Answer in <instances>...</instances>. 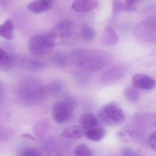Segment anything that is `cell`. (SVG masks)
I'll return each instance as SVG.
<instances>
[{
    "instance_id": "6da1fadb",
    "label": "cell",
    "mask_w": 156,
    "mask_h": 156,
    "mask_svg": "<svg viewBox=\"0 0 156 156\" xmlns=\"http://www.w3.org/2000/svg\"><path fill=\"white\" fill-rule=\"evenodd\" d=\"M71 58L76 66L88 72L99 71L111 61V57L107 52L85 48L75 50L71 53Z\"/></svg>"
},
{
    "instance_id": "7a4b0ae2",
    "label": "cell",
    "mask_w": 156,
    "mask_h": 156,
    "mask_svg": "<svg viewBox=\"0 0 156 156\" xmlns=\"http://www.w3.org/2000/svg\"><path fill=\"white\" fill-rule=\"evenodd\" d=\"M56 42L53 33H43L30 37L28 48L33 55L41 56L47 54L55 47Z\"/></svg>"
},
{
    "instance_id": "3957f363",
    "label": "cell",
    "mask_w": 156,
    "mask_h": 156,
    "mask_svg": "<svg viewBox=\"0 0 156 156\" xmlns=\"http://www.w3.org/2000/svg\"><path fill=\"white\" fill-rule=\"evenodd\" d=\"M24 82L22 89V97L27 104H36L47 96L45 85H43L39 81L30 79Z\"/></svg>"
},
{
    "instance_id": "277c9868",
    "label": "cell",
    "mask_w": 156,
    "mask_h": 156,
    "mask_svg": "<svg viewBox=\"0 0 156 156\" xmlns=\"http://www.w3.org/2000/svg\"><path fill=\"white\" fill-rule=\"evenodd\" d=\"M76 105V101L72 96H67L62 101L55 103L52 108L53 119L59 123L69 121Z\"/></svg>"
},
{
    "instance_id": "5b68a950",
    "label": "cell",
    "mask_w": 156,
    "mask_h": 156,
    "mask_svg": "<svg viewBox=\"0 0 156 156\" xmlns=\"http://www.w3.org/2000/svg\"><path fill=\"white\" fill-rule=\"evenodd\" d=\"M99 115L103 122L112 126L120 124L125 118L122 110L114 103L103 105L99 111Z\"/></svg>"
},
{
    "instance_id": "8992f818",
    "label": "cell",
    "mask_w": 156,
    "mask_h": 156,
    "mask_svg": "<svg viewBox=\"0 0 156 156\" xmlns=\"http://www.w3.org/2000/svg\"><path fill=\"white\" fill-rule=\"evenodd\" d=\"M135 34L137 38L142 42H155L156 14L139 23L136 28Z\"/></svg>"
},
{
    "instance_id": "52a82bcc",
    "label": "cell",
    "mask_w": 156,
    "mask_h": 156,
    "mask_svg": "<svg viewBox=\"0 0 156 156\" xmlns=\"http://www.w3.org/2000/svg\"><path fill=\"white\" fill-rule=\"evenodd\" d=\"M126 72V68L123 65H115L104 71L101 79L104 82H112L123 77Z\"/></svg>"
},
{
    "instance_id": "ba28073f",
    "label": "cell",
    "mask_w": 156,
    "mask_h": 156,
    "mask_svg": "<svg viewBox=\"0 0 156 156\" xmlns=\"http://www.w3.org/2000/svg\"><path fill=\"white\" fill-rule=\"evenodd\" d=\"M75 25L73 21L64 20L59 22L55 28L53 34L57 37L61 39H66L72 36L75 31Z\"/></svg>"
},
{
    "instance_id": "9c48e42d",
    "label": "cell",
    "mask_w": 156,
    "mask_h": 156,
    "mask_svg": "<svg viewBox=\"0 0 156 156\" xmlns=\"http://www.w3.org/2000/svg\"><path fill=\"white\" fill-rule=\"evenodd\" d=\"M133 87L136 89L151 90L156 86V81L149 76L142 74H136L132 78Z\"/></svg>"
},
{
    "instance_id": "30bf717a",
    "label": "cell",
    "mask_w": 156,
    "mask_h": 156,
    "mask_svg": "<svg viewBox=\"0 0 156 156\" xmlns=\"http://www.w3.org/2000/svg\"><path fill=\"white\" fill-rule=\"evenodd\" d=\"M53 4L54 0H34L29 3L27 8L34 13H41L50 10Z\"/></svg>"
},
{
    "instance_id": "8fae6325",
    "label": "cell",
    "mask_w": 156,
    "mask_h": 156,
    "mask_svg": "<svg viewBox=\"0 0 156 156\" xmlns=\"http://www.w3.org/2000/svg\"><path fill=\"white\" fill-rule=\"evenodd\" d=\"M98 6L99 3L95 0H76L72 4L73 10L78 12H90Z\"/></svg>"
},
{
    "instance_id": "7c38bea8",
    "label": "cell",
    "mask_w": 156,
    "mask_h": 156,
    "mask_svg": "<svg viewBox=\"0 0 156 156\" xmlns=\"http://www.w3.org/2000/svg\"><path fill=\"white\" fill-rule=\"evenodd\" d=\"M102 42L104 44L108 46H113L118 44L119 37L112 27L108 26L105 29Z\"/></svg>"
},
{
    "instance_id": "4fadbf2b",
    "label": "cell",
    "mask_w": 156,
    "mask_h": 156,
    "mask_svg": "<svg viewBox=\"0 0 156 156\" xmlns=\"http://www.w3.org/2000/svg\"><path fill=\"white\" fill-rule=\"evenodd\" d=\"M80 126L85 130L97 127L99 121L97 117L91 113H84L80 115L79 119Z\"/></svg>"
},
{
    "instance_id": "5bb4252c",
    "label": "cell",
    "mask_w": 156,
    "mask_h": 156,
    "mask_svg": "<svg viewBox=\"0 0 156 156\" xmlns=\"http://www.w3.org/2000/svg\"><path fill=\"white\" fill-rule=\"evenodd\" d=\"M86 131L81 126H72L64 129L61 136L66 138H81L85 135Z\"/></svg>"
},
{
    "instance_id": "9a60e30c",
    "label": "cell",
    "mask_w": 156,
    "mask_h": 156,
    "mask_svg": "<svg viewBox=\"0 0 156 156\" xmlns=\"http://www.w3.org/2000/svg\"><path fill=\"white\" fill-rule=\"evenodd\" d=\"M14 30L13 22L11 19H7L0 25V37L7 40H12L14 37Z\"/></svg>"
},
{
    "instance_id": "2e32d148",
    "label": "cell",
    "mask_w": 156,
    "mask_h": 156,
    "mask_svg": "<svg viewBox=\"0 0 156 156\" xmlns=\"http://www.w3.org/2000/svg\"><path fill=\"white\" fill-rule=\"evenodd\" d=\"M105 134V131L103 129L97 126L86 130L85 136L91 141L99 142L104 137Z\"/></svg>"
},
{
    "instance_id": "e0dca14e",
    "label": "cell",
    "mask_w": 156,
    "mask_h": 156,
    "mask_svg": "<svg viewBox=\"0 0 156 156\" xmlns=\"http://www.w3.org/2000/svg\"><path fill=\"white\" fill-rule=\"evenodd\" d=\"M23 64L27 69L31 71H42L46 68V65L44 62L31 58L25 59Z\"/></svg>"
},
{
    "instance_id": "ac0fdd59",
    "label": "cell",
    "mask_w": 156,
    "mask_h": 156,
    "mask_svg": "<svg viewBox=\"0 0 156 156\" xmlns=\"http://www.w3.org/2000/svg\"><path fill=\"white\" fill-rule=\"evenodd\" d=\"M64 88V84L60 81H55L45 85V90L47 96L54 95L60 93Z\"/></svg>"
},
{
    "instance_id": "d6986e66",
    "label": "cell",
    "mask_w": 156,
    "mask_h": 156,
    "mask_svg": "<svg viewBox=\"0 0 156 156\" xmlns=\"http://www.w3.org/2000/svg\"><path fill=\"white\" fill-rule=\"evenodd\" d=\"M51 60L54 66L60 68L66 67L68 64V59L66 55L62 52H56L52 56Z\"/></svg>"
},
{
    "instance_id": "ffe728a7",
    "label": "cell",
    "mask_w": 156,
    "mask_h": 156,
    "mask_svg": "<svg viewBox=\"0 0 156 156\" xmlns=\"http://www.w3.org/2000/svg\"><path fill=\"white\" fill-rule=\"evenodd\" d=\"M12 65L13 60L11 57L4 50L0 48V69L9 70Z\"/></svg>"
},
{
    "instance_id": "44dd1931",
    "label": "cell",
    "mask_w": 156,
    "mask_h": 156,
    "mask_svg": "<svg viewBox=\"0 0 156 156\" xmlns=\"http://www.w3.org/2000/svg\"><path fill=\"white\" fill-rule=\"evenodd\" d=\"M80 34L83 40L90 42L92 41L95 38L96 32L91 27L87 25H84L81 27Z\"/></svg>"
},
{
    "instance_id": "7402d4cb",
    "label": "cell",
    "mask_w": 156,
    "mask_h": 156,
    "mask_svg": "<svg viewBox=\"0 0 156 156\" xmlns=\"http://www.w3.org/2000/svg\"><path fill=\"white\" fill-rule=\"evenodd\" d=\"M74 78L76 82L80 85H87L90 80V76L88 72L82 69L75 72Z\"/></svg>"
},
{
    "instance_id": "603a6c76",
    "label": "cell",
    "mask_w": 156,
    "mask_h": 156,
    "mask_svg": "<svg viewBox=\"0 0 156 156\" xmlns=\"http://www.w3.org/2000/svg\"><path fill=\"white\" fill-rule=\"evenodd\" d=\"M124 95L129 101L136 103L139 101V93L136 88L129 86L125 90Z\"/></svg>"
},
{
    "instance_id": "cb8c5ba5",
    "label": "cell",
    "mask_w": 156,
    "mask_h": 156,
    "mask_svg": "<svg viewBox=\"0 0 156 156\" xmlns=\"http://www.w3.org/2000/svg\"><path fill=\"white\" fill-rule=\"evenodd\" d=\"M74 154L75 156H92V152L87 146L80 144L75 148Z\"/></svg>"
},
{
    "instance_id": "d4e9b609",
    "label": "cell",
    "mask_w": 156,
    "mask_h": 156,
    "mask_svg": "<svg viewBox=\"0 0 156 156\" xmlns=\"http://www.w3.org/2000/svg\"><path fill=\"white\" fill-rule=\"evenodd\" d=\"M124 3L120 0H114L113 2V11L114 13L120 12L123 9Z\"/></svg>"
},
{
    "instance_id": "484cf974",
    "label": "cell",
    "mask_w": 156,
    "mask_h": 156,
    "mask_svg": "<svg viewBox=\"0 0 156 156\" xmlns=\"http://www.w3.org/2000/svg\"><path fill=\"white\" fill-rule=\"evenodd\" d=\"M23 156H41V153L37 149L27 148L24 151Z\"/></svg>"
},
{
    "instance_id": "4316f807",
    "label": "cell",
    "mask_w": 156,
    "mask_h": 156,
    "mask_svg": "<svg viewBox=\"0 0 156 156\" xmlns=\"http://www.w3.org/2000/svg\"><path fill=\"white\" fill-rule=\"evenodd\" d=\"M122 156H139L132 148L125 147L122 149Z\"/></svg>"
},
{
    "instance_id": "83f0119b",
    "label": "cell",
    "mask_w": 156,
    "mask_h": 156,
    "mask_svg": "<svg viewBox=\"0 0 156 156\" xmlns=\"http://www.w3.org/2000/svg\"><path fill=\"white\" fill-rule=\"evenodd\" d=\"M148 144L152 149L156 151V132L153 133L149 137Z\"/></svg>"
},
{
    "instance_id": "f1b7e54d",
    "label": "cell",
    "mask_w": 156,
    "mask_h": 156,
    "mask_svg": "<svg viewBox=\"0 0 156 156\" xmlns=\"http://www.w3.org/2000/svg\"><path fill=\"white\" fill-rule=\"evenodd\" d=\"M142 0H126L125 3L130 5H135L136 4Z\"/></svg>"
},
{
    "instance_id": "f546056e",
    "label": "cell",
    "mask_w": 156,
    "mask_h": 156,
    "mask_svg": "<svg viewBox=\"0 0 156 156\" xmlns=\"http://www.w3.org/2000/svg\"><path fill=\"white\" fill-rule=\"evenodd\" d=\"M11 0H0V4L2 6H6L10 3Z\"/></svg>"
},
{
    "instance_id": "4dcf8cb0",
    "label": "cell",
    "mask_w": 156,
    "mask_h": 156,
    "mask_svg": "<svg viewBox=\"0 0 156 156\" xmlns=\"http://www.w3.org/2000/svg\"><path fill=\"white\" fill-rule=\"evenodd\" d=\"M23 136L27 137V138H31V139H35L34 137H33V136H32L31 135L28 134H23Z\"/></svg>"
},
{
    "instance_id": "1f68e13d",
    "label": "cell",
    "mask_w": 156,
    "mask_h": 156,
    "mask_svg": "<svg viewBox=\"0 0 156 156\" xmlns=\"http://www.w3.org/2000/svg\"></svg>"
}]
</instances>
